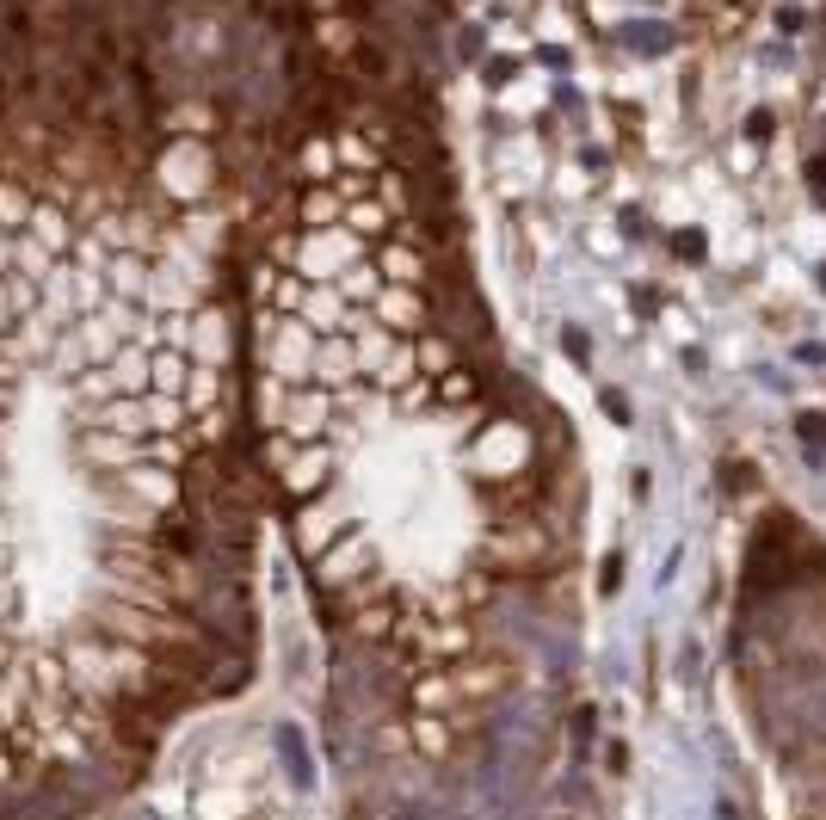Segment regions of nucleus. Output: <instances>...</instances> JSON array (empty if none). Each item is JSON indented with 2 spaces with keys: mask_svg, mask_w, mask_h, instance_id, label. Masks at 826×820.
Listing matches in <instances>:
<instances>
[{
  "mask_svg": "<svg viewBox=\"0 0 826 820\" xmlns=\"http://www.w3.org/2000/svg\"><path fill=\"white\" fill-rule=\"evenodd\" d=\"M624 44L629 50H667V32H654V25H624Z\"/></svg>",
  "mask_w": 826,
  "mask_h": 820,
  "instance_id": "1",
  "label": "nucleus"
},
{
  "mask_svg": "<svg viewBox=\"0 0 826 820\" xmlns=\"http://www.w3.org/2000/svg\"><path fill=\"white\" fill-rule=\"evenodd\" d=\"M513 75H518V63H506V56H494V63H487V87H506Z\"/></svg>",
  "mask_w": 826,
  "mask_h": 820,
  "instance_id": "2",
  "label": "nucleus"
},
{
  "mask_svg": "<svg viewBox=\"0 0 826 820\" xmlns=\"http://www.w3.org/2000/svg\"><path fill=\"white\" fill-rule=\"evenodd\" d=\"M555 820H598V814H593V808H562Z\"/></svg>",
  "mask_w": 826,
  "mask_h": 820,
  "instance_id": "3",
  "label": "nucleus"
}]
</instances>
